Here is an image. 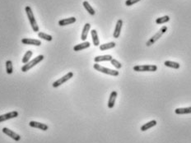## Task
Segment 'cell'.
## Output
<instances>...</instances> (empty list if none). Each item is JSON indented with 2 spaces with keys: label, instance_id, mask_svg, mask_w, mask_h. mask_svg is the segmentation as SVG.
Segmentation results:
<instances>
[{
  "label": "cell",
  "instance_id": "cell-1",
  "mask_svg": "<svg viewBox=\"0 0 191 143\" xmlns=\"http://www.w3.org/2000/svg\"><path fill=\"white\" fill-rule=\"evenodd\" d=\"M26 10V13L27 15V17H28V20L30 22V24L32 26V30H33L35 32H39V26L36 22V19H35V17H34L33 12H32V8L29 6H27L25 7Z\"/></svg>",
  "mask_w": 191,
  "mask_h": 143
},
{
  "label": "cell",
  "instance_id": "cell-2",
  "mask_svg": "<svg viewBox=\"0 0 191 143\" xmlns=\"http://www.w3.org/2000/svg\"><path fill=\"white\" fill-rule=\"evenodd\" d=\"M44 58H45V57H44V55H42V54L37 56V57H36L34 59H32V61H29V62L26 63L25 65H23V67H22V71H23V72H28L30 69H32V67H35L36 65L38 64L39 63H41V61H43Z\"/></svg>",
  "mask_w": 191,
  "mask_h": 143
},
{
  "label": "cell",
  "instance_id": "cell-3",
  "mask_svg": "<svg viewBox=\"0 0 191 143\" xmlns=\"http://www.w3.org/2000/svg\"><path fill=\"white\" fill-rule=\"evenodd\" d=\"M166 31H167V27H166V26H163V27H162V28H161V29H160L155 35H154V36H152V37L149 39V40L146 44L147 46H151V45H153L154 43L157 42V41H158V40H159L163 35H164L165 32H166Z\"/></svg>",
  "mask_w": 191,
  "mask_h": 143
},
{
  "label": "cell",
  "instance_id": "cell-4",
  "mask_svg": "<svg viewBox=\"0 0 191 143\" xmlns=\"http://www.w3.org/2000/svg\"><path fill=\"white\" fill-rule=\"evenodd\" d=\"M93 67H94V69L100 72H102V73L107 74V75H110V76H119V72L118 71L110 69V68H107V67H102V66L99 65L98 63H95V64L93 65Z\"/></svg>",
  "mask_w": 191,
  "mask_h": 143
},
{
  "label": "cell",
  "instance_id": "cell-5",
  "mask_svg": "<svg viewBox=\"0 0 191 143\" xmlns=\"http://www.w3.org/2000/svg\"><path fill=\"white\" fill-rule=\"evenodd\" d=\"M133 70L135 72H156L158 67L156 65H136Z\"/></svg>",
  "mask_w": 191,
  "mask_h": 143
},
{
  "label": "cell",
  "instance_id": "cell-6",
  "mask_svg": "<svg viewBox=\"0 0 191 143\" xmlns=\"http://www.w3.org/2000/svg\"><path fill=\"white\" fill-rule=\"evenodd\" d=\"M73 76V73L72 72H68L67 74H66L65 76H62L61 78L58 79L57 81H55L54 83H53V87L54 88H57L59 86L63 85V83H65L66 81H68V80H70V79L72 78Z\"/></svg>",
  "mask_w": 191,
  "mask_h": 143
},
{
  "label": "cell",
  "instance_id": "cell-7",
  "mask_svg": "<svg viewBox=\"0 0 191 143\" xmlns=\"http://www.w3.org/2000/svg\"><path fill=\"white\" fill-rule=\"evenodd\" d=\"M2 132H3L4 134L7 135V136H8L9 137H11L12 139H13L14 141H18L21 140L20 135H18V133H16V132H13V131H12V130H10L9 128H8V127H3Z\"/></svg>",
  "mask_w": 191,
  "mask_h": 143
},
{
  "label": "cell",
  "instance_id": "cell-8",
  "mask_svg": "<svg viewBox=\"0 0 191 143\" xmlns=\"http://www.w3.org/2000/svg\"><path fill=\"white\" fill-rule=\"evenodd\" d=\"M18 116V111L9 112V113H7V114L0 115V123H3V122L9 120V119H14V118H17Z\"/></svg>",
  "mask_w": 191,
  "mask_h": 143
},
{
  "label": "cell",
  "instance_id": "cell-9",
  "mask_svg": "<svg viewBox=\"0 0 191 143\" xmlns=\"http://www.w3.org/2000/svg\"><path fill=\"white\" fill-rule=\"evenodd\" d=\"M29 126L32 127H35V128H38L42 131H47L49 129L48 125L45 124V123H39V122H36V121H31L29 123Z\"/></svg>",
  "mask_w": 191,
  "mask_h": 143
},
{
  "label": "cell",
  "instance_id": "cell-10",
  "mask_svg": "<svg viewBox=\"0 0 191 143\" xmlns=\"http://www.w3.org/2000/svg\"><path fill=\"white\" fill-rule=\"evenodd\" d=\"M22 43L24 45H35V46H40L41 45V41L36 39L30 38H23L22 39Z\"/></svg>",
  "mask_w": 191,
  "mask_h": 143
},
{
  "label": "cell",
  "instance_id": "cell-11",
  "mask_svg": "<svg viewBox=\"0 0 191 143\" xmlns=\"http://www.w3.org/2000/svg\"><path fill=\"white\" fill-rule=\"evenodd\" d=\"M122 27H123V21H122L121 19H119V20L117 21L116 26H115V32H114V34H113V36H114V37H115V39H118L119 37V36H120Z\"/></svg>",
  "mask_w": 191,
  "mask_h": 143
},
{
  "label": "cell",
  "instance_id": "cell-12",
  "mask_svg": "<svg viewBox=\"0 0 191 143\" xmlns=\"http://www.w3.org/2000/svg\"><path fill=\"white\" fill-rule=\"evenodd\" d=\"M77 19L73 17H72L65 18V19H62V20L58 21V26L60 27H64V26H68V25L73 24V23L76 22Z\"/></svg>",
  "mask_w": 191,
  "mask_h": 143
},
{
  "label": "cell",
  "instance_id": "cell-13",
  "mask_svg": "<svg viewBox=\"0 0 191 143\" xmlns=\"http://www.w3.org/2000/svg\"><path fill=\"white\" fill-rule=\"evenodd\" d=\"M117 96H118V94H117V92L115 91L110 93V98H109V101H108V108H110V109H112V108L115 106Z\"/></svg>",
  "mask_w": 191,
  "mask_h": 143
},
{
  "label": "cell",
  "instance_id": "cell-14",
  "mask_svg": "<svg viewBox=\"0 0 191 143\" xmlns=\"http://www.w3.org/2000/svg\"><path fill=\"white\" fill-rule=\"evenodd\" d=\"M90 29H91V25L89 24V23H86V24L84 25V27H83V32H82V35H81L82 40L85 41V40H87V38H88V32H89Z\"/></svg>",
  "mask_w": 191,
  "mask_h": 143
},
{
  "label": "cell",
  "instance_id": "cell-15",
  "mask_svg": "<svg viewBox=\"0 0 191 143\" xmlns=\"http://www.w3.org/2000/svg\"><path fill=\"white\" fill-rule=\"evenodd\" d=\"M90 42H88V41H85V42L81 43V44H78V45H75L74 47H73V50L76 52L78 51H80V50H83V49H88V48L90 47Z\"/></svg>",
  "mask_w": 191,
  "mask_h": 143
},
{
  "label": "cell",
  "instance_id": "cell-16",
  "mask_svg": "<svg viewBox=\"0 0 191 143\" xmlns=\"http://www.w3.org/2000/svg\"><path fill=\"white\" fill-rule=\"evenodd\" d=\"M112 58V56L110 55V54H107V55L97 56V57H95L94 61L97 63H99V62H103V61H111Z\"/></svg>",
  "mask_w": 191,
  "mask_h": 143
},
{
  "label": "cell",
  "instance_id": "cell-17",
  "mask_svg": "<svg viewBox=\"0 0 191 143\" xmlns=\"http://www.w3.org/2000/svg\"><path fill=\"white\" fill-rule=\"evenodd\" d=\"M91 35H92V42H93V45L95 46H98L100 45V40L98 38V34L96 30H92L91 32Z\"/></svg>",
  "mask_w": 191,
  "mask_h": 143
},
{
  "label": "cell",
  "instance_id": "cell-18",
  "mask_svg": "<svg viewBox=\"0 0 191 143\" xmlns=\"http://www.w3.org/2000/svg\"><path fill=\"white\" fill-rule=\"evenodd\" d=\"M157 123H158V122L156 120H152L150 121V122H148V123H145V124H143V125L141 127V131H143V132H145V131H147V130L150 129L151 127H154V126L157 125Z\"/></svg>",
  "mask_w": 191,
  "mask_h": 143
},
{
  "label": "cell",
  "instance_id": "cell-19",
  "mask_svg": "<svg viewBox=\"0 0 191 143\" xmlns=\"http://www.w3.org/2000/svg\"><path fill=\"white\" fill-rule=\"evenodd\" d=\"M83 7H84V8L88 11V12L90 15H92V16H94L95 13H96V12H95V10L93 9V7H92L90 5V3L88 2V1H84V2H83Z\"/></svg>",
  "mask_w": 191,
  "mask_h": 143
},
{
  "label": "cell",
  "instance_id": "cell-20",
  "mask_svg": "<svg viewBox=\"0 0 191 143\" xmlns=\"http://www.w3.org/2000/svg\"><path fill=\"white\" fill-rule=\"evenodd\" d=\"M176 114H191V107L187 108H178L175 110Z\"/></svg>",
  "mask_w": 191,
  "mask_h": 143
},
{
  "label": "cell",
  "instance_id": "cell-21",
  "mask_svg": "<svg viewBox=\"0 0 191 143\" xmlns=\"http://www.w3.org/2000/svg\"><path fill=\"white\" fill-rule=\"evenodd\" d=\"M164 65L166 67H171L174 69H179L180 67V63H176V62H172V61H165Z\"/></svg>",
  "mask_w": 191,
  "mask_h": 143
},
{
  "label": "cell",
  "instance_id": "cell-22",
  "mask_svg": "<svg viewBox=\"0 0 191 143\" xmlns=\"http://www.w3.org/2000/svg\"><path fill=\"white\" fill-rule=\"evenodd\" d=\"M116 44L115 42H110V43H106V44H103V45H100V50L101 51H104V50H107V49H112V48H115Z\"/></svg>",
  "mask_w": 191,
  "mask_h": 143
},
{
  "label": "cell",
  "instance_id": "cell-23",
  "mask_svg": "<svg viewBox=\"0 0 191 143\" xmlns=\"http://www.w3.org/2000/svg\"><path fill=\"white\" fill-rule=\"evenodd\" d=\"M32 54H33V53H32V51H31V50H28V51L25 54V55L23 56V63H24V64H26V63H27L28 62L30 61V58H32Z\"/></svg>",
  "mask_w": 191,
  "mask_h": 143
},
{
  "label": "cell",
  "instance_id": "cell-24",
  "mask_svg": "<svg viewBox=\"0 0 191 143\" xmlns=\"http://www.w3.org/2000/svg\"><path fill=\"white\" fill-rule=\"evenodd\" d=\"M170 21V17L169 16H164L162 17H158L156 19V23L158 25L160 24H163V23L168 22Z\"/></svg>",
  "mask_w": 191,
  "mask_h": 143
},
{
  "label": "cell",
  "instance_id": "cell-25",
  "mask_svg": "<svg viewBox=\"0 0 191 143\" xmlns=\"http://www.w3.org/2000/svg\"><path fill=\"white\" fill-rule=\"evenodd\" d=\"M38 36L41 39L43 40H47V41H51L53 40V37H52L50 35H48V34H45V32H38Z\"/></svg>",
  "mask_w": 191,
  "mask_h": 143
},
{
  "label": "cell",
  "instance_id": "cell-26",
  "mask_svg": "<svg viewBox=\"0 0 191 143\" xmlns=\"http://www.w3.org/2000/svg\"><path fill=\"white\" fill-rule=\"evenodd\" d=\"M6 72L8 74H12L13 72V63L11 60H8L6 62Z\"/></svg>",
  "mask_w": 191,
  "mask_h": 143
},
{
  "label": "cell",
  "instance_id": "cell-27",
  "mask_svg": "<svg viewBox=\"0 0 191 143\" xmlns=\"http://www.w3.org/2000/svg\"><path fill=\"white\" fill-rule=\"evenodd\" d=\"M110 62H111V64H112L115 68H117V69H119V68H121L122 67L121 63H119V61H117L116 59H115V58H112Z\"/></svg>",
  "mask_w": 191,
  "mask_h": 143
},
{
  "label": "cell",
  "instance_id": "cell-28",
  "mask_svg": "<svg viewBox=\"0 0 191 143\" xmlns=\"http://www.w3.org/2000/svg\"><path fill=\"white\" fill-rule=\"evenodd\" d=\"M141 0H126L125 2V5L126 6H128V7H129V6H132V5L135 4V3H137V2H140Z\"/></svg>",
  "mask_w": 191,
  "mask_h": 143
}]
</instances>
